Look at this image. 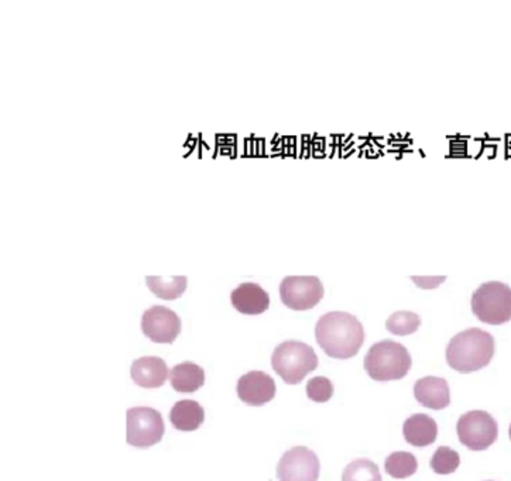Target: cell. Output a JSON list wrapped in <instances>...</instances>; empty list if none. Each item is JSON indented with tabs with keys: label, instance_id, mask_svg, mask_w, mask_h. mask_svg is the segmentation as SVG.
Listing matches in <instances>:
<instances>
[{
	"label": "cell",
	"instance_id": "obj_1",
	"mask_svg": "<svg viewBox=\"0 0 511 481\" xmlns=\"http://www.w3.org/2000/svg\"><path fill=\"white\" fill-rule=\"evenodd\" d=\"M315 339L326 356L346 360L358 355L365 341V329L352 313L335 311L319 318Z\"/></svg>",
	"mask_w": 511,
	"mask_h": 481
},
{
	"label": "cell",
	"instance_id": "obj_2",
	"mask_svg": "<svg viewBox=\"0 0 511 481\" xmlns=\"http://www.w3.org/2000/svg\"><path fill=\"white\" fill-rule=\"evenodd\" d=\"M495 338L483 329L470 328L451 339L446 348L450 368L468 374L482 370L495 356Z\"/></svg>",
	"mask_w": 511,
	"mask_h": 481
},
{
	"label": "cell",
	"instance_id": "obj_3",
	"mask_svg": "<svg viewBox=\"0 0 511 481\" xmlns=\"http://www.w3.org/2000/svg\"><path fill=\"white\" fill-rule=\"evenodd\" d=\"M411 365L410 351L390 339L375 343L365 358L366 373L375 381L401 380L407 376Z\"/></svg>",
	"mask_w": 511,
	"mask_h": 481
},
{
	"label": "cell",
	"instance_id": "obj_4",
	"mask_svg": "<svg viewBox=\"0 0 511 481\" xmlns=\"http://www.w3.org/2000/svg\"><path fill=\"white\" fill-rule=\"evenodd\" d=\"M271 366L284 383L300 384L318 368V356L310 345L300 340H287L274 349Z\"/></svg>",
	"mask_w": 511,
	"mask_h": 481
},
{
	"label": "cell",
	"instance_id": "obj_5",
	"mask_svg": "<svg viewBox=\"0 0 511 481\" xmlns=\"http://www.w3.org/2000/svg\"><path fill=\"white\" fill-rule=\"evenodd\" d=\"M470 305L480 322L503 325L511 321V288L500 281L482 284L473 293Z\"/></svg>",
	"mask_w": 511,
	"mask_h": 481
},
{
	"label": "cell",
	"instance_id": "obj_6",
	"mask_svg": "<svg viewBox=\"0 0 511 481\" xmlns=\"http://www.w3.org/2000/svg\"><path fill=\"white\" fill-rule=\"evenodd\" d=\"M163 416L151 407L129 408L126 413V440L134 448L146 449L163 440Z\"/></svg>",
	"mask_w": 511,
	"mask_h": 481
},
{
	"label": "cell",
	"instance_id": "obj_7",
	"mask_svg": "<svg viewBox=\"0 0 511 481\" xmlns=\"http://www.w3.org/2000/svg\"><path fill=\"white\" fill-rule=\"evenodd\" d=\"M456 432L463 446L475 452H480L496 442L498 426L495 418L486 411H470L458 420Z\"/></svg>",
	"mask_w": 511,
	"mask_h": 481
},
{
	"label": "cell",
	"instance_id": "obj_8",
	"mask_svg": "<svg viewBox=\"0 0 511 481\" xmlns=\"http://www.w3.org/2000/svg\"><path fill=\"white\" fill-rule=\"evenodd\" d=\"M323 283L315 276L286 277L280 284V296L284 305L294 311H308L324 298Z\"/></svg>",
	"mask_w": 511,
	"mask_h": 481
},
{
	"label": "cell",
	"instance_id": "obj_9",
	"mask_svg": "<svg viewBox=\"0 0 511 481\" xmlns=\"http://www.w3.org/2000/svg\"><path fill=\"white\" fill-rule=\"evenodd\" d=\"M319 458L306 446H296L284 453L277 465L278 481H318Z\"/></svg>",
	"mask_w": 511,
	"mask_h": 481
},
{
	"label": "cell",
	"instance_id": "obj_10",
	"mask_svg": "<svg viewBox=\"0 0 511 481\" xmlns=\"http://www.w3.org/2000/svg\"><path fill=\"white\" fill-rule=\"evenodd\" d=\"M141 331L156 343H173L181 332V319L173 309L154 305L144 311Z\"/></svg>",
	"mask_w": 511,
	"mask_h": 481
},
{
	"label": "cell",
	"instance_id": "obj_11",
	"mask_svg": "<svg viewBox=\"0 0 511 481\" xmlns=\"http://www.w3.org/2000/svg\"><path fill=\"white\" fill-rule=\"evenodd\" d=\"M239 398L251 407H261L276 395V383L264 371L253 370L243 374L236 386Z\"/></svg>",
	"mask_w": 511,
	"mask_h": 481
},
{
	"label": "cell",
	"instance_id": "obj_12",
	"mask_svg": "<svg viewBox=\"0 0 511 481\" xmlns=\"http://www.w3.org/2000/svg\"><path fill=\"white\" fill-rule=\"evenodd\" d=\"M414 397L423 407L445 410L451 404L450 386L445 378L428 376L414 384Z\"/></svg>",
	"mask_w": 511,
	"mask_h": 481
},
{
	"label": "cell",
	"instance_id": "obj_13",
	"mask_svg": "<svg viewBox=\"0 0 511 481\" xmlns=\"http://www.w3.org/2000/svg\"><path fill=\"white\" fill-rule=\"evenodd\" d=\"M232 305L244 315H260L270 306V296L256 283H243L231 294Z\"/></svg>",
	"mask_w": 511,
	"mask_h": 481
},
{
	"label": "cell",
	"instance_id": "obj_14",
	"mask_svg": "<svg viewBox=\"0 0 511 481\" xmlns=\"http://www.w3.org/2000/svg\"><path fill=\"white\" fill-rule=\"evenodd\" d=\"M169 368L166 361L156 356L136 358L131 368L132 380L143 388H159L166 383Z\"/></svg>",
	"mask_w": 511,
	"mask_h": 481
},
{
	"label": "cell",
	"instance_id": "obj_15",
	"mask_svg": "<svg viewBox=\"0 0 511 481\" xmlns=\"http://www.w3.org/2000/svg\"><path fill=\"white\" fill-rule=\"evenodd\" d=\"M404 440L415 448L433 445L438 435L435 420L425 413H414L403 425Z\"/></svg>",
	"mask_w": 511,
	"mask_h": 481
},
{
	"label": "cell",
	"instance_id": "obj_16",
	"mask_svg": "<svg viewBox=\"0 0 511 481\" xmlns=\"http://www.w3.org/2000/svg\"><path fill=\"white\" fill-rule=\"evenodd\" d=\"M169 421L174 428L184 432L198 430L205 421V411L194 400H181L169 411Z\"/></svg>",
	"mask_w": 511,
	"mask_h": 481
},
{
	"label": "cell",
	"instance_id": "obj_17",
	"mask_svg": "<svg viewBox=\"0 0 511 481\" xmlns=\"http://www.w3.org/2000/svg\"><path fill=\"white\" fill-rule=\"evenodd\" d=\"M169 383L177 393H194L205 384V371L193 361H183L169 371Z\"/></svg>",
	"mask_w": 511,
	"mask_h": 481
},
{
	"label": "cell",
	"instance_id": "obj_18",
	"mask_svg": "<svg viewBox=\"0 0 511 481\" xmlns=\"http://www.w3.org/2000/svg\"><path fill=\"white\" fill-rule=\"evenodd\" d=\"M146 284L154 295L171 301V299L179 298L186 293L188 278L186 276H149L146 277Z\"/></svg>",
	"mask_w": 511,
	"mask_h": 481
},
{
	"label": "cell",
	"instance_id": "obj_19",
	"mask_svg": "<svg viewBox=\"0 0 511 481\" xmlns=\"http://www.w3.org/2000/svg\"><path fill=\"white\" fill-rule=\"evenodd\" d=\"M386 473L394 478H407L417 473V458L410 452H394L386 458Z\"/></svg>",
	"mask_w": 511,
	"mask_h": 481
},
{
	"label": "cell",
	"instance_id": "obj_20",
	"mask_svg": "<svg viewBox=\"0 0 511 481\" xmlns=\"http://www.w3.org/2000/svg\"><path fill=\"white\" fill-rule=\"evenodd\" d=\"M421 326V318L410 311H398L390 315L386 322L388 332L397 336L413 335Z\"/></svg>",
	"mask_w": 511,
	"mask_h": 481
},
{
	"label": "cell",
	"instance_id": "obj_21",
	"mask_svg": "<svg viewBox=\"0 0 511 481\" xmlns=\"http://www.w3.org/2000/svg\"><path fill=\"white\" fill-rule=\"evenodd\" d=\"M342 481H381L379 466L369 458H358L343 470Z\"/></svg>",
	"mask_w": 511,
	"mask_h": 481
},
{
	"label": "cell",
	"instance_id": "obj_22",
	"mask_svg": "<svg viewBox=\"0 0 511 481\" xmlns=\"http://www.w3.org/2000/svg\"><path fill=\"white\" fill-rule=\"evenodd\" d=\"M461 456L460 453L448 448V446H440L436 449L435 453L431 458V468L436 475H451L455 473L456 468L460 467Z\"/></svg>",
	"mask_w": 511,
	"mask_h": 481
},
{
	"label": "cell",
	"instance_id": "obj_23",
	"mask_svg": "<svg viewBox=\"0 0 511 481\" xmlns=\"http://www.w3.org/2000/svg\"><path fill=\"white\" fill-rule=\"evenodd\" d=\"M306 395L311 401L315 403H326L333 395V384L329 378L324 376L311 378L306 384Z\"/></svg>",
	"mask_w": 511,
	"mask_h": 481
},
{
	"label": "cell",
	"instance_id": "obj_24",
	"mask_svg": "<svg viewBox=\"0 0 511 481\" xmlns=\"http://www.w3.org/2000/svg\"><path fill=\"white\" fill-rule=\"evenodd\" d=\"M411 280L421 288H435L446 280V277H411Z\"/></svg>",
	"mask_w": 511,
	"mask_h": 481
},
{
	"label": "cell",
	"instance_id": "obj_25",
	"mask_svg": "<svg viewBox=\"0 0 511 481\" xmlns=\"http://www.w3.org/2000/svg\"><path fill=\"white\" fill-rule=\"evenodd\" d=\"M508 435H510V440H511V425H510V430H508Z\"/></svg>",
	"mask_w": 511,
	"mask_h": 481
}]
</instances>
